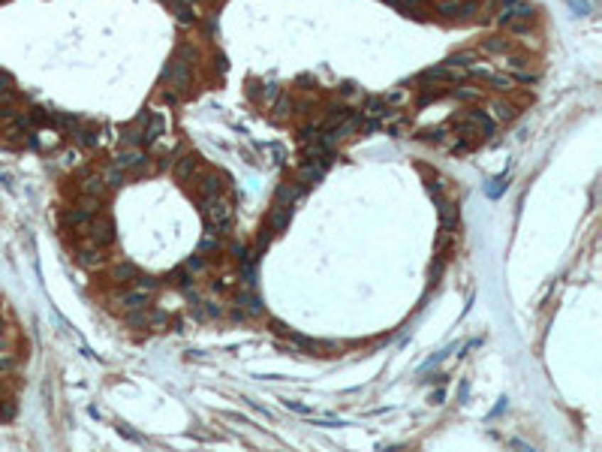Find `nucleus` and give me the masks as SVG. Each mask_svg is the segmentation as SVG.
Returning <instances> with one entry per match:
<instances>
[{"mask_svg":"<svg viewBox=\"0 0 602 452\" xmlns=\"http://www.w3.org/2000/svg\"><path fill=\"white\" fill-rule=\"evenodd\" d=\"M533 21H536V9L527 4V0H524V4H518V6H503V9H497V24H500V28H506L509 33H524V31H530Z\"/></svg>","mask_w":602,"mask_h":452,"instance_id":"4","label":"nucleus"},{"mask_svg":"<svg viewBox=\"0 0 602 452\" xmlns=\"http://www.w3.org/2000/svg\"><path fill=\"white\" fill-rule=\"evenodd\" d=\"M166 6H169V12L178 18V24H196L199 21V9L193 0H163Z\"/></svg>","mask_w":602,"mask_h":452,"instance_id":"11","label":"nucleus"},{"mask_svg":"<svg viewBox=\"0 0 602 452\" xmlns=\"http://www.w3.org/2000/svg\"><path fill=\"white\" fill-rule=\"evenodd\" d=\"M75 262H79L82 269H94V266H102V262H106V250H102L100 244H91L85 238L82 244H75Z\"/></svg>","mask_w":602,"mask_h":452,"instance_id":"8","label":"nucleus"},{"mask_svg":"<svg viewBox=\"0 0 602 452\" xmlns=\"http://www.w3.org/2000/svg\"><path fill=\"white\" fill-rule=\"evenodd\" d=\"M190 184H193V196L199 199V203H202V199L223 196V190H226V181H223V178H220V175H217V172L205 169V166H202V169L193 175V181H190ZM190 184H187V187H190Z\"/></svg>","mask_w":602,"mask_h":452,"instance_id":"6","label":"nucleus"},{"mask_svg":"<svg viewBox=\"0 0 602 452\" xmlns=\"http://www.w3.org/2000/svg\"><path fill=\"white\" fill-rule=\"evenodd\" d=\"M136 278H139V269L133 266V262H118V266H114V271H112V281L121 284V286L136 284Z\"/></svg>","mask_w":602,"mask_h":452,"instance_id":"16","label":"nucleus"},{"mask_svg":"<svg viewBox=\"0 0 602 452\" xmlns=\"http://www.w3.org/2000/svg\"><path fill=\"white\" fill-rule=\"evenodd\" d=\"M196 60H199V48L190 45V43H181L175 48V55L169 58L166 70H163V85H169L172 91H178V94H187L190 85H193Z\"/></svg>","mask_w":602,"mask_h":452,"instance_id":"1","label":"nucleus"},{"mask_svg":"<svg viewBox=\"0 0 602 452\" xmlns=\"http://www.w3.org/2000/svg\"><path fill=\"white\" fill-rule=\"evenodd\" d=\"M205 266H208V262H205V257H202V254H193V257H190V259L184 262V269H187V271H193V274L205 271Z\"/></svg>","mask_w":602,"mask_h":452,"instance_id":"18","label":"nucleus"},{"mask_svg":"<svg viewBox=\"0 0 602 452\" xmlns=\"http://www.w3.org/2000/svg\"><path fill=\"white\" fill-rule=\"evenodd\" d=\"M389 4L394 9L407 12V16H416V18H421V9H425V0H389Z\"/></svg>","mask_w":602,"mask_h":452,"instance_id":"17","label":"nucleus"},{"mask_svg":"<svg viewBox=\"0 0 602 452\" xmlns=\"http://www.w3.org/2000/svg\"><path fill=\"white\" fill-rule=\"evenodd\" d=\"M353 94H355L353 85H343V87H340V97H353Z\"/></svg>","mask_w":602,"mask_h":452,"instance_id":"19","label":"nucleus"},{"mask_svg":"<svg viewBox=\"0 0 602 452\" xmlns=\"http://www.w3.org/2000/svg\"><path fill=\"white\" fill-rule=\"evenodd\" d=\"M455 136H461V139H470V142H485V139H491L494 130H497V121L488 115V112H482V109H467V112H461V115H455L449 124H446Z\"/></svg>","mask_w":602,"mask_h":452,"instance_id":"2","label":"nucleus"},{"mask_svg":"<svg viewBox=\"0 0 602 452\" xmlns=\"http://www.w3.org/2000/svg\"><path fill=\"white\" fill-rule=\"evenodd\" d=\"M166 133V118L160 112H145L142 118V145H154Z\"/></svg>","mask_w":602,"mask_h":452,"instance_id":"10","label":"nucleus"},{"mask_svg":"<svg viewBox=\"0 0 602 452\" xmlns=\"http://www.w3.org/2000/svg\"><path fill=\"white\" fill-rule=\"evenodd\" d=\"M284 91V87H277V85H265V82H253L250 85V99H256L259 106H272L274 99H277V94Z\"/></svg>","mask_w":602,"mask_h":452,"instance_id":"14","label":"nucleus"},{"mask_svg":"<svg viewBox=\"0 0 602 452\" xmlns=\"http://www.w3.org/2000/svg\"><path fill=\"white\" fill-rule=\"evenodd\" d=\"M70 136H72V142L75 145H82V148H97L100 145V127L97 124H91V121H75V127L70 130Z\"/></svg>","mask_w":602,"mask_h":452,"instance_id":"9","label":"nucleus"},{"mask_svg":"<svg viewBox=\"0 0 602 452\" xmlns=\"http://www.w3.org/2000/svg\"><path fill=\"white\" fill-rule=\"evenodd\" d=\"M488 115L494 118V121H503V124H509V121H515L518 118V106L515 103H509V99H491L488 103Z\"/></svg>","mask_w":602,"mask_h":452,"instance_id":"13","label":"nucleus"},{"mask_svg":"<svg viewBox=\"0 0 602 452\" xmlns=\"http://www.w3.org/2000/svg\"><path fill=\"white\" fill-rule=\"evenodd\" d=\"M60 226L63 230H72V232H82L85 226H87V220L94 217V208H87V205H82V203H75V205H70V208H60Z\"/></svg>","mask_w":602,"mask_h":452,"instance_id":"7","label":"nucleus"},{"mask_svg":"<svg viewBox=\"0 0 602 452\" xmlns=\"http://www.w3.org/2000/svg\"><path fill=\"white\" fill-rule=\"evenodd\" d=\"M202 220H205V226H208V232H226L229 226H232V220H235V208L229 205V203H223L220 196H214V199H202Z\"/></svg>","mask_w":602,"mask_h":452,"instance_id":"3","label":"nucleus"},{"mask_svg":"<svg viewBox=\"0 0 602 452\" xmlns=\"http://www.w3.org/2000/svg\"><path fill=\"white\" fill-rule=\"evenodd\" d=\"M202 169V163L193 157V154H187V157H178L175 160V166H172V178L178 184H190L193 181V175Z\"/></svg>","mask_w":602,"mask_h":452,"instance_id":"12","label":"nucleus"},{"mask_svg":"<svg viewBox=\"0 0 602 452\" xmlns=\"http://www.w3.org/2000/svg\"><path fill=\"white\" fill-rule=\"evenodd\" d=\"M85 238L91 244H100L102 250L106 247H112L114 244V238H118V232H114V220L109 217V215H100V211H94V217L87 220V226H85Z\"/></svg>","mask_w":602,"mask_h":452,"instance_id":"5","label":"nucleus"},{"mask_svg":"<svg viewBox=\"0 0 602 452\" xmlns=\"http://www.w3.org/2000/svg\"><path fill=\"white\" fill-rule=\"evenodd\" d=\"M497 4H500V9H503V6H518V4H524V0H497Z\"/></svg>","mask_w":602,"mask_h":452,"instance_id":"20","label":"nucleus"},{"mask_svg":"<svg viewBox=\"0 0 602 452\" xmlns=\"http://www.w3.org/2000/svg\"><path fill=\"white\" fill-rule=\"evenodd\" d=\"M446 97H455V99H461V103H476V99L485 97V91L482 87H470V85H455L446 91Z\"/></svg>","mask_w":602,"mask_h":452,"instance_id":"15","label":"nucleus"}]
</instances>
